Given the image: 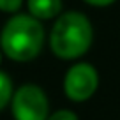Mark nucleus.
Listing matches in <instances>:
<instances>
[{"instance_id":"nucleus-5","label":"nucleus","mask_w":120,"mask_h":120,"mask_svg":"<svg viewBox=\"0 0 120 120\" xmlns=\"http://www.w3.org/2000/svg\"><path fill=\"white\" fill-rule=\"evenodd\" d=\"M28 14L37 18L39 21H48L60 16L62 0H26Z\"/></svg>"},{"instance_id":"nucleus-3","label":"nucleus","mask_w":120,"mask_h":120,"mask_svg":"<svg viewBox=\"0 0 120 120\" xmlns=\"http://www.w3.org/2000/svg\"><path fill=\"white\" fill-rule=\"evenodd\" d=\"M14 120H46L49 116V101L46 92L35 83H25L14 90L11 99Z\"/></svg>"},{"instance_id":"nucleus-7","label":"nucleus","mask_w":120,"mask_h":120,"mask_svg":"<svg viewBox=\"0 0 120 120\" xmlns=\"http://www.w3.org/2000/svg\"><path fill=\"white\" fill-rule=\"evenodd\" d=\"M23 5V0H0V11L7 14H16Z\"/></svg>"},{"instance_id":"nucleus-4","label":"nucleus","mask_w":120,"mask_h":120,"mask_svg":"<svg viewBox=\"0 0 120 120\" xmlns=\"http://www.w3.org/2000/svg\"><path fill=\"white\" fill-rule=\"evenodd\" d=\"M99 86V72L88 62H76L64 76V94L72 102H85Z\"/></svg>"},{"instance_id":"nucleus-10","label":"nucleus","mask_w":120,"mask_h":120,"mask_svg":"<svg viewBox=\"0 0 120 120\" xmlns=\"http://www.w3.org/2000/svg\"><path fill=\"white\" fill-rule=\"evenodd\" d=\"M2 55H4V53H2V49H0V64H2Z\"/></svg>"},{"instance_id":"nucleus-2","label":"nucleus","mask_w":120,"mask_h":120,"mask_svg":"<svg viewBox=\"0 0 120 120\" xmlns=\"http://www.w3.org/2000/svg\"><path fill=\"white\" fill-rule=\"evenodd\" d=\"M94 28L83 12L67 11L55 18L49 30V49L62 60L81 58L92 46Z\"/></svg>"},{"instance_id":"nucleus-9","label":"nucleus","mask_w":120,"mask_h":120,"mask_svg":"<svg viewBox=\"0 0 120 120\" xmlns=\"http://www.w3.org/2000/svg\"><path fill=\"white\" fill-rule=\"evenodd\" d=\"M83 2L92 5V7H109L111 4H115L116 0H83Z\"/></svg>"},{"instance_id":"nucleus-6","label":"nucleus","mask_w":120,"mask_h":120,"mask_svg":"<svg viewBox=\"0 0 120 120\" xmlns=\"http://www.w3.org/2000/svg\"><path fill=\"white\" fill-rule=\"evenodd\" d=\"M12 94H14V88H12V81L7 76V72H4L0 69V111L5 108V106L11 104Z\"/></svg>"},{"instance_id":"nucleus-1","label":"nucleus","mask_w":120,"mask_h":120,"mask_svg":"<svg viewBox=\"0 0 120 120\" xmlns=\"http://www.w3.org/2000/svg\"><path fill=\"white\" fill-rule=\"evenodd\" d=\"M42 21L30 14H14L0 30V49L12 62H32L37 58L44 46Z\"/></svg>"},{"instance_id":"nucleus-8","label":"nucleus","mask_w":120,"mask_h":120,"mask_svg":"<svg viewBox=\"0 0 120 120\" xmlns=\"http://www.w3.org/2000/svg\"><path fill=\"white\" fill-rule=\"evenodd\" d=\"M46 120H78V115L71 109H58V111L49 113Z\"/></svg>"}]
</instances>
